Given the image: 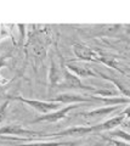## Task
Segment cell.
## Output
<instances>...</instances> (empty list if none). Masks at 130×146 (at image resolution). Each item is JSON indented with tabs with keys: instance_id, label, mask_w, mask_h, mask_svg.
Listing matches in <instances>:
<instances>
[{
	"instance_id": "6da1fadb",
	"label": "cell",
	"mask_w": 130,
	"mask_h": 146,
	"mask_svg": "<svg viewBox=\"0 0 130 146\" xmlns=\"http://www.w3.org/2000/svg\"><path fill=\"white\" fill-rule=\"evenodd\" d=\"M11 99L12 100H16V101H21V102H23L26 105H28L29 107H32L37 112L42 113V115H48V113H51L53 111H57V110H60L59 107H61V105L57 104V102L43 101V100H35V99H26L23 96H12Z\"/></svg>"
},
{
	"instance_id": "7a4b0ae2",
	"label": "cell",
	"mask_w": 130,
	"mask_h": 146,
	"mask_svg": "<svg viewBox=\"0 0 130 146\" xmlns=\"http://www.w3.org/2000/svg\"><path fill=\"white\" fill-rule=\"evenodd\" d=\"M6 135H16L17 138H21V136H26L27 139L29 138H44V136H48L43 133H39V131L35 130H30L27 129V128L22 127L20 124H6L0 127V136H6Z\"/></svg>"
},
{
	"instance_id": "3957f363",
	"label": "cell",
	"mask_w": 130,
	"mask_h": 146,
	"mask_svg": "<svg viewBox=\"0 0 130 146\" xmlns=\"http://www.w3.org/2000/svg\"><path fill=\"white\" fill-rule=\"evenodd\" d=\"M60 86L68 88L72 90H86V91H91V93H95L96 91V88L85 85L79 77L69 72L67 68H63V82L60 84Z\"/></svg>"
},
{
	"instance_id": "277c9868",
	"label": "cell",
	"mask_w": 130,
	"mask_h": 146,
	"mask_svg": "<svg viewBox=\"0 0 130 146\" xmlns=\"http://www.w3.org/2000/svg\"><path fill=\"white\" fill-rule=\"evenodd\" d=\"M79 107V104H74V105H67V106L62 107L57 111H53L51 113H48V115H42L30 122V123H40V122H48V123H55L59 122L61 119L67 117V115L72 111V110H75Z\"/></svg>"
},
{
	"instance_id": "5b68a950",
	"label": "cell",
	"mask_w": 130,
	"mask_h": 146,
	"mask_svg": "<svg viewBox=\"0 0 130 146\" xmlns=\"http://www.w3.org/2000/svg\"><path fill=\"white\" fill-rule=\"evenodd\" d=\"M49 101L57 102V104H67V105H74L80 102H94L91 96H84V95L73 94V93H62L56 95L55 98L50 99Z\"/></svg>"
},
{
	"instance_id": "8992f818",
	"label": "cell",
	"mask_w": 130,
	"mask_h": 146,
	"mask_svg": "<svg viewBox=\"0 0 130 146\" xmlns=\"http://www.w3.org/2000/svg\"><path fill=\"white\" fill-rule=\"evenodd\" d=\"M72 49H73L75 57L82 61H96L97 62L101 56L97 51H95V50H92L91 48H89L84 44H80V43L74 44L73 46H72Z\"/></svg>"
},
{
	"instance_id": "52a82bcc",
	"label": "cell",
	"mask_w": 130,
	"mask_h": 146,
	"mask_svg": "<svg viewBox=\"0 0 130 146\" xmlns=\"http://www.w3.org/2000/svg\"><path fill=\"white\" fill-rule=\"evenodd\" d=\"M94 133V128L92 127H85V125H75V127H71L63 129L57 133H52L49 134L48 136L51 138H56V136H84L88 134Z\"/></svg>"
},
{
	"instance_id": "ba28073f",
	"label": "cell",
	"mask_w": 130,
	"mask_h": 146,
	"mask_svg": "<svg viewBox=\"0 0 130 146\" xmlns=\"http://www.w3.org/2000/svg\"><path fill=\"white\" fill-rule=\"evenodd\" d=\"M49 83H50L51 88L55 86H60V84L63 82V68H62L59 63L51 58L50 60V68H49Z\"/></svg>"
},
{
	"instance_id": "9c48e42d",
	"label": "cell",
	"mask_w": 130,
	"mask_h": 146,
	"mask_svg": "<svg viewBox=\"0 0 130 146\" xmlns=\"http://www.w3.org/2000/svg\"><path fill=\"white\" fill-rule=\"evenodd\" d=\"M124 119H125V117L122 115V113H119V115L112 117V118H110V119L100 123V124L92 125L94 133H100V131H112V130H114L117 127H119L120 124H123Z\"/></svg>"
},
{
	"instance_id": "30bf717a",
	"label": "cell",
	"mask_w": 130,
	"mask_h": 146,
	"mask_svg": "<svg viewBox=\"0 0 130 146\" xmlns=\"http://www.w3.org/2000/svg\"><path fill=\"white\" fill-rule=\"evenodd\" d=\"M66 68L73 74L82 78H91V77H97V73L92 71L90 67L84 66V65H78V63H67Z\"/></svg>"
},
{
	"instance_id": "8fae6325",
	"label": "cell",
	"mask_w": 130,
	"mask_h": 146,
	"mask_svg": "<svg viewBox=\"0 0 130 146\" xmlns=\"http://www.w3.org/2000/svg\"><path fill=\"white\" fill-rule=\"evenodd\" d=\"M120 107L122 106H104V107L91 110V111H88V112H82L79 115L85 118H104V117L110 116L111 113L118 111Z\"/></svg>"
},
{
	"instance_id": "7c38bea8",
	"label": "cell",
	"mask_w": 130,
	"mask_h": 146,
	"mask_svg": "<svg viewBox=\"0 0 130 146\" xmlns=\"http://www.w3.org/2000/svg\"><path fill=\"white\" fill-rule=\"evenodd\" d=\"M96 73H97V76L101 77V78H104V79H106V80L111 82V83L113 84L115 88H117V90L123 95L124 98H127V99L130 100V85L125 84L124 82H122V80L118 79V78H115V77L107 76L106 73H102V72H96Z\"/></svg>"
},
{
	"instance_id": "4fadbf2b",
	"label": "cell",
	"mask_w": 130,
	"mask_h": 146,
	"mask_svg": "<svg viewBox=\"0 0 130 146\" xmlns=\"http://www.w3.org/2000/svg\"><path fill=\"white\" fill-rule=\"evenodd\" d=\"M75 143H57V141H35V143L20 144L15 146H73Z\"/></svg>"
},
{
	"instance_id": "5bb4252c",
	"label": "cell",
	"mask_w": 130,
	"mask_h": 146,
	"mask_svg": "<svg viewBox=\"0 0 130 146\" xmlns=\"http://www.w3.org/2000/svg\"><path fill=\"white\" fill-rule=\"evenodd\" d=\"M111 136L113 138H118L123 141H127V143H130V133H127L125 130H122V129H114L111 131Z\"/></svg>"
},
{
	"instance_id": "9a60e30c",
	"label": "cell",
	"mask_w": 130,
	"mask_h": 146,
	"mask_svg": "<svg viewBox=\"0 0 130 146\" xmlns=\"http://www.w3.org/2000/svg\"><path fill=\"white\" fill-rule=\"evenodd\" d=\"M12 38L11 35V31L9 29V27L5 26V25H0V42L3 39H6V38Z\"/></svg>"
},
{
	"instance_id": "2e32d148",
	"label": "cell",
	"mask_w": 130,
	"mask_h": 146,
	"mask_svg": "<svg viewBox=\"0 0 130 146\" xmlns=\"http://www.w3.org/2000/svg\"><path fill=\"white\" fill-rule=\"evenodd\" d=\"M7 107H9V100L4 101L0 105V123H3L4 119L6 117V112H7Z\"/></svg>"
},
{
	"instance_id": "e0dca14e",
	"label": "cell",
	"mask_w": 130,
	"mask_h": 146,
	"mask_svg": "<svg viewBox=\"0 0 130 146\" xmlns=\"http://www.w3.org/2000/svg\"><path fill=\"white\" fill-rule=\"evenodd\" d=\"M105 139L107 141H110L111 144H113L114 146H130L129 143H127V141H123V140H118V139H113V138H107V136H105Z\"/></svg>"
},
{
	"instance_id": "ac0fdd59",
	"label": "cell",
	"mask_w": 130,
	"mask_h": 146,
	"mask_svg": "<svg viewBox=\"0 0 130 146\" xmlns=\"http://www.w3.org/2000/svg\"><path fill=\"white\" fill-rule=\"evenodd\" d=\"M118 72H120L123 76H125L127 78L130 79V67H120V66H119Z\"/></svg>"
},
{
	"instance_id": "d6986e66",
	"label": "cell",
	"mask_w": 130,
	"mask_h": 146,
	"mask_svg": "<svg viewBox=\"0 0 130 146\" xmlns=\"http://www.w3.org/2000/svg\"><path fill=\"white\" fill-rule=\"evenodd\" d=\"M120 113H122V115H123L125 118H130V105H129L128 107H125Z\"/></svg>"
},
{
	"instance_id": "ffe728a7",
	"label": "cell",
	"mask_w": 130,
	"mask_h": 146,
	"mask_svg": "<svg viewBox=\"0 0 130 146\" xmlns=\"http://www.w3.org/2000/svg\"><path fill=\"white\" fill-rule=\"evenodd\" d=\"M6 60H7V56H0V68L6 66Z\"/></svg>"
},
{
	"instance_id": "44dd1931",
	"label": "cell",
	"mask_w": 130,
	"mask_h": 146,
	"mask_svg": "<svg viewBox=\"0 0 130 146\" xmlns=\"http://www.w3.org/2000/svg\"><path fill=\"white\" fill-rule=\"evenodd\" d=\"M9 82V79H6V78H4V77L0 74V84H6Z\"/></svg>"
}]
</instances>
